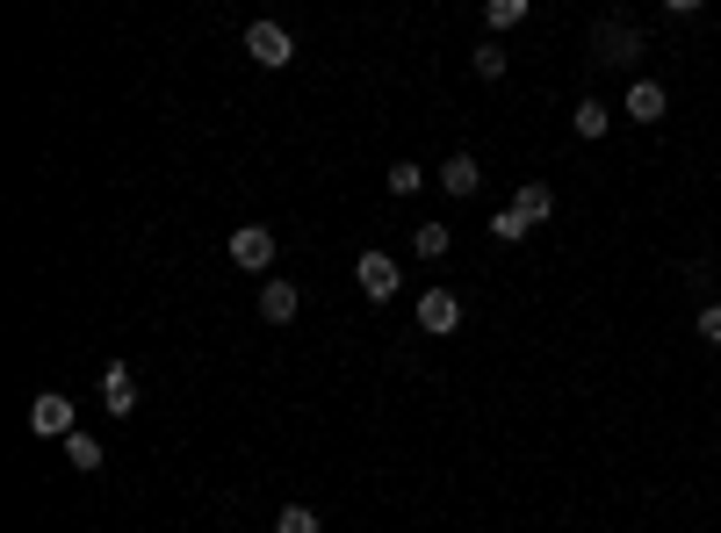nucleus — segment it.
Instances as JSON below:
<instances>
[{
    "label": "nucleus",
    "instance_id": "1",
    "mask_svg": "<svg viewBox=\"0 0 721 533\" xmlns=\"http://www.w3.org/2000/svg\"><path fill=\"white\" fill-rule=\"evenodd\" d=\"M592 51H600V66H635L642 58V29L621 22V14H606V22L592 29Z\"/></svg>",
    "mask_w": 721,
    "mask_h": 533
},
{
    "label": "nucleus",
    "instance_id": "2",
    "mask_svg": "<svg viewBox=\"0 0 721 533\" xmlns=\"http://www.w3.org/2000/svg\"><path fill=\"white\" fill-rule=\"evenodd\" d=\"M245 58L267 66V72H282L289 58H296V37H289L282 22H253V29H245Z\"/></svg>",
    "mask_w": 721,
    "mask_h": 533
},
{
    "label": "nucleus",
    "instance_id": "3",
    "mask_svg": "<svg viewBox=\"0 0 721 533\" xmlns=\"http://www.w3.org/2000/svg\"><path fill=\"white\" fill-rule=\"evenodd\" d=\"M354 282H361V296H368V303H390L397 288H405V274H397L390 253H361V260H354Z\"/></svg>",
    "mask_w": 721,
    "mask_h": 533
},
{
    "label": "nucleus",
    "instance_id": "4",
    "mask_svg": "<svg viewBox=\"0 0 721 533\" xmlns=\"http://www.w3.org/2000/svg\"><path fill=\"white\" fill-rule=\"evenodd\" d=\"M29 433H37V440H72V433H80V425H72V404L58 397V389H43V397L29 404Z\"/></svg>",
    "mask_w": 721,
    "mask_h": 533
},
{
    "label": "nucleus",
    "instance_id": "5",
    "mask_svg": "<svg viewBox=\"0 0 721 533\" xmlns=\"http://www.w3.org/2000/svg\"><path fill=\"white\" fill-rule=\"evenodd\" d=\"M419 325L433 332V339L462 332V296H455V288H426V296H419Z\"/></svg>",
    "mask_w": 721,
    "mask_h": 533
},
{
    "label": "nucleus",
    "instance_id": "6",
    "mask_svg": "<svg viewBox=\"0 0 721 533\" xmlns=\"http://www.w3.org/2000/svg\"><path fill=\"white\" fill-rule=\"evenodd\" d=\"M232 260L245 274H267L274 267V231H267V224H238V231H232Z\"/></svg>",
    "mask_w": 721,
    "mask_h": 533
},
{
    "label": "nucleus",
    "instance_id": "7",
    "mask_svg": "<svg viewBox=\"0 0 721 533\" xmlns=\"http://www.w3.org/2000/svg\"><path fill=\"white\" fill-rule=\"evenodd\" d=\"M101 411H109V418H130V411H137V375L123 368V361L101 368Z\"/></svg>",
    "mask_w": 721,
    "mask_h": 533
},
{
    "label": "nucleus",
    "instance_id": "8",
    "mask_svg": "<svg viewBox=\"0 0 721 533\" xmlns=\"http://www.w3.org/2000/svg\"><path fill=\"white\" fill-rule=\"evenodd\" d=\"M664 109H671V95L656 80H635V87H627V124H664Z\"/></svg>",
    "mask_w": 721,
    "mask_h": 533
},
{
    "label": "nucleus",
    "instance_id": "9",
    "mask_svg": "<svg viewBox=\"0 0 721 533\" xmlns=\"http://www.w3.org/2000/svg\"><path fill=\"white\" fill-rule=\"evenodd\" d=\"M513 209H519L527 224H548V217H556V188H548V180H519Z\"/></svg>",
    "mask_w": 721,
    "mask_h": 533
},
{
    "label": "nucleus",
    "instance_id": "10",
    "mask_svg": "<svg viewBox=\"0 0 721 533\" xmlns=\"http://www.w3.org/2000/svg\"><path fill=\"white\" fill-rule=\"evenodd\" d=\"M296 310H303V296L289 282H267V288H260V317H267V325H296Z\"/></svg>",
    "mask_w": 721,
    "mask_h": 533
},
{
    "label": "nucleus",
    "instance_id": "11",
    "mask_svg": "<svg viewBox=\"0 0 721 533\" xmlns=\"http://www.w3.org/2000/svg\"><path fill=\"white\" fill-rule=\"evenodd\" d=\"M440 188H448V195H477L484 188V166L469 159V151H455V159L440 166Z\"/></svg>",
    "mask_w": 721,
    "mask_h": 533
},
{
    "label": "nucleus",
    "instance_id": "12",
    "mask_svg": "<svg viewBox=\"0 0 721 533\" xmlns=\"http://www.w3.org/2000/svg\"><path fill=\"white\" fill-rule=\"evenodd\" d=\"M571 124H577V137H606L613 130V109H606V101H577Z\"/></svg>",
    "mask_w": 721,
    "mask_h": 533
},
{
    "label": "nucleus",
    "instance_id": "13",
    "mask_svg": "<svg viewBox=\"0 0 721 533\" xmlns=\"http://www.w3.org/2000/svg\"><path fill=\"white\" fill-rule=\"evenodd\" d=\"M411 253H419V260H440V253H448V224H419V231H411Z\"/></svg>",
    "mask_w": 721,
    "mask_h": 533
},
{
    "label": "nucleus",
    "instance_id": "14",
    "mask_svg": "<svg viewBox=\"0 0 721 533\" xmlns=\"http://www.w3.org/2000/svg\"><path fill=\"white\" fill-rule=\"evenodd\" d=\"M66 462L80 468V476H95V468H101V447H95L87 433H72V440H66Z\"/></svg>",
    "mask_w": 721,
    "mask_h": 533
},
{
    "label": "nucleus",
    "instance_id": "15",
    "mask_svg": "<svg viewBox=\"0 0 721 533\" xmlns=\"http://www.w3.org/2000/svg\"><path fill=\"white\" fill-rule=\"evenodd\" d=\"M274 533H318V512L311 505H282L274 512Z\"/></svg>",
    "mask_w": 721,
    "mask_h": 533
},
{
    "label": "nucleus",
    "instance_id": "16",
    "mask_svg": "<svg viewBox=\"0 0 721 533\" xmlns=\"http://www.w3.org/2000/svg\"><path fill=\"white\" fill-rule=\"evenodd\" d=\"M484 22H490V29H519V22H527V0H490Z\"/></svg>",
    "mask_w": 721,
    "mask_h": 533
},
{
    "label": "nucleus",
    "instance_id": "17",
    "mask_svg": "<svg viewBox=\"0 0 721 533\" xmlns=\"http://www.w3.org/2000/svg\"><path fill=\"white\" fill-rule=\"evenodd\" d=\"M490 231H498V238H505V246H519V238H527V231H534V224H527V217H519V209H498V217H490Z\"/></svg>",
    "mask_w": 721,
    "mask_h": 533
},
{
    "label": "nucleus",
    "instance_id": "18",
    "mask_svg": "<svg viewBox=\"0 0 721 533\" xmlns=\"http://www.w3.org/2000/svg\"><path fill=\"white\" fill-rule=\"evenodd\" d=\"M469 58H477V80H505V51H498V43H477Z\"/></svg>",
    "mask_w": 721,
    "mask_h": 533
},
{
    "label": "nucleus",
    "instance_id": "19",
    "mask_svg": "<svg viewBox=\"0 0 721 533\" xmlns=\"http://www.w3.org/2000/svg\"><path fill=\"white\" fill-rule=\"evenodd\" d=\"M426 188V166H390V195H419Z\"/></svg>",
    "mask_w": 721,
    "mask_h": 533
},
{
    "label": "nucleus",
    "instance_id": "20",
    "mask_svg": "<svg viewBox=\"0 0 721 533\" xmlns=\"http://www.w3.org/2000/svg\"><path fill=\"white\" fill-rule=\"evenodd\" d=\"M700 339L721 346V303H708V310H700Z\"/></svg>",
    "mask_w": 721,
    "mask_h": 533
}]
</instances>
